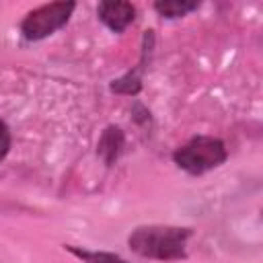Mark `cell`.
Returning a JSON list of instances; mask_svg holds the SVG:
<instances>
[{
	"mask_svg": "<svg viewBox=\"0 0 263 263\" xmlns=\"http://www.w3.org/2000/svg\"><path fill=\"white\" fill-rule=\"evenodd\" d=\"M97 14L109 31L123 33L136 18V6L123 0H105V2H99Z\"/></svg>",
	"mask_w": 263,
	"mask_h": 263,
	"instance_id": "obj_4",
	"label": "cell"
},
{
	"mask_svg": "<svg viewBox=\"0 0 263 263\" xmlns=\"http://www.w3.org/2000/svg\"><path fill=\"white\" fill-rule=\"evenodd\" d=\"M66 251L72 253L82 263H129L123 257L109 253V251H88V249H80V247H72V245H68Z\"/></svg>",
	"mask_w": 263,
	"mask_h": 263,
	"instance_id": "obj_8",
	"label": "cell"
},
{
	"mask_svg": "<svg viewBox=\"0 0 263 263\" xmlns=\"http://www.w3.org/2000/svg\"><path fill=\"white\" fill-rule=\"evenodd\" d=\"M12 146V136H10V127L6 125V121L0 117V162L8 156Z\"/></svg>",
	"mask_w": 263,
	"mask_h": 263,
	"instance_id": "obj_9",
	"label": "cell"
},
{
	"mask_svg": "<svg viewBox=\"0 0 263 263\" xmlns=\"http://www.w3.org/2000/svg\"><path fill=\"white\" fill-rule=\"evenodd\" d=\"M125 148V134L121 127L117 125H107L99 138V144H97V154L99 158L107 164V166H113L117 162V158L121 156Z\"/></svg>",
	"mask_w": 263,
	"mask_h": 263,
	"instance_id": "obj_6",
	"label": "cell"
},
{
	"mask_svg": "<svg viewBox=\"0 0 263 263\" xmlns=\"http://www.w3.org/2000/svg\"><path fill=\"white\" fill-rule=\"evenodd\" d=\"M226 158V144L214 136H193L173 152V162L189 175H203L220 166Z\"/></svg>",
	"mask_w": 263,
	"mask_h": 263,
	"instance_id": "obj_2",
	"label": "cell"
},
{
	"mask_svg": "<svg viewBox=\"0 0 263 263\" xmlns=\"http://www.w3.org/2000/svg\"><path fill=\"white\" fill-rule=\"evenodd\" d=\"M74 8H76V2H49L29 10L21 21L23 37L27 41H41L53 35L58 29H62L70 21Z\"/></svg>",
	"mask_w": 263,
	"mask_h": 263,
	"instance_id": "obj_3",
	"label": "cell"
},
{
	"mask_svg": "<svg viewBox=\"0 0 263 263\" xmlns=\"http://www.w3.org/2000/svg\"><path fill=\"white\" fill-rule=\"evenodd\" d=\"M152 45H154V33L152 31H146L144 33V47H142V58H140V64H138V68H134V70H129L127 74H123L121 78H117V80H113L111 82V90L113 92H117V95H138L140 90H142V72H144V68H146V60H148V55H150V51H152Z\"/></svg>",
	"mask_w": 263,
	"mask_h": 263,
	"instance_id": "obj_5",
	"label": "cell"
},
{
	"mask_svg": "<svg viewBox=\"0 0 263 263\" xmlns=\"http://www.w3.org/2000/svg\"><path fill=\"white\" fill-rule=\"evenodd\" d=\"M193 236L191 228L168 224H144L129 232L127 247L154 261H179L187 257V242Z\"/></svg>",
	"mask_w": 263,
	"mask_h": 263,
	"instance_id": "obj_1",
	"label": "cell"
},
{
	"mask_svg": "<svg viewBox=\"0 0 263 263\" xmlns=\"http://www.w3.org/2000/svg\"><path fill=\"white\" fill-rule=\"evenodd\" d=\"M199 4L197 2H187V0H160L154 2V10L162 16V18H181L185 14H189L191 10H197Z\"/></svg>",
	"mask_w": 263,
	"mask_h": 263,
	"instance_id": "obj_7",
	"label": "cell"
}]
</instances>
